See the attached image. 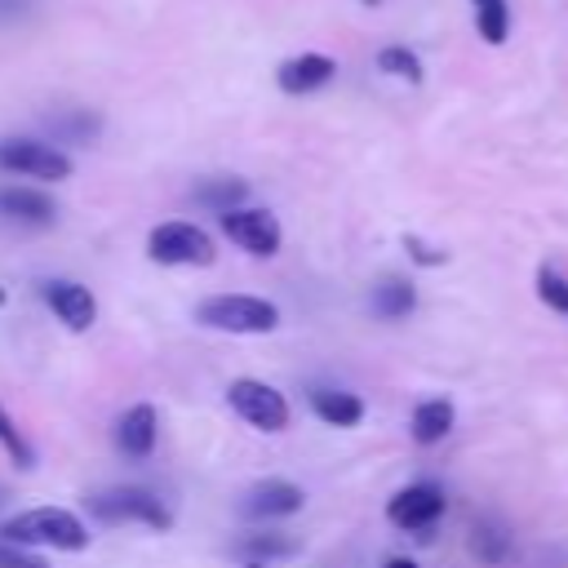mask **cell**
<instances>
[{"instance_id":"27","label":"cell","mask_w":568,"mask_h":568,"mask_svg":"<svg viewBox=\"0 0 568 568\" xmlns=\"http://www.w3.org/2000/svg\"><path fill=\"white\" fill-rule=\"evenodd\" d=\"M386 568H417L413 559H386Z\"/></svg>"},{"instance_id":"24","label":"cell","mask_w":568,"mask_h":568,"mask_svg":"<svg viewBox=\"0 0 568 568\" xmlns=\"http://www.w3.org/2000/svg\"><path fill=\"white\" fill-rule=\"evenodd\" d=\"M53 133H62V138H75V142H89L93 133H98V120L93 115H62V120H53Z\"/></svg>"},{"instance_id":"31","label":"cell","mask_w":568,"mask_h":568,"mask_svg":"<svg viewBox=\"0 0 568 568\" xmlns=\"http://www.w3.org/2000/svg\"><path fill=\"white\" fill-rule=\"evenodd\" d=\"M475 4H484V0H475Z\"/></svg>"},{"instance_id":"23","label":"cell","mask_w":568,"mask_h":568,"mask_svg":"<svg viewBox=\"0 0 568 568\" xmlns=\"http://www.w3.org/2000/svg\"><path fill=\"white\" fill-rule=\"evenodd\" d=\"M0 444H4V453H9V457L22 466V470H31V466H36L31 444H27V439H22V430L9 422V413H4V408H0Z\"/></svg>"},{"instance_id":"19","label":"cell","mask_w":568,"mask_h":568,"mask_svg":"<svg viewBox=\"0 0 568 568\" xmlns=\"http://www.w3.org/2000/svg\"><path fill=\"white\" fill-rule=\"evenodd\" d=\"M244 195H248V186H244L240 178H213V182H200V186H195V200L209 204V209H217V213L240 209Z\"/></svg>"},{"instance_id":"9","label":"cell","mask_w":568,"mask_h":568,"mask_svg":"<svg viewBox=\"0 0 568 568\" xmlns=\"http://www.w3.org/2000/svg\"><path fill=\"white\" fill-rule=\"evenodd\" d=\"M302 488L297 484H288V479H266V484H253L248 493H244V501H240V510L248 515V519H284V515H293V510H302Z\"/></svg>"},{"instance_id":"22","label":"cell","mask_w":568,"mask_h":568,"mask_svg":"<svg viewBox=\"0 0 568 568\" xmlns=\"http://www.w3.org/2000/svg\"><path fill=\"white\" fill-rule=\"evenodd\" d=\"M537 297H541L550 311L568 315V280H564L559 271H550V266H541V271H537Z\"/></svg>"},{"instance_id":"6","label":"cell","mask_w":568,"mask_h":568,"mask_svg":"<svg viewBox=\"0 0 568 568\" xmlns=\"http://www.w3.org/2000/svg\"><path fill=\"white\" fill-rule=\"evenodd\" d=\"M226 399H231V408H235L248 426H257V430H284V422H288V404H284L280 390H271L266 382L240 377V382H231Z\"/></svg>"},{"instance_id":"13","label":"cell","mask_w":568,"mask_h":568,"mask_svg":"<svg viewBox=\"0 0 568 568\" xmlns=\"http://www.w3.org/2000/svg\"><path fill=\"white\" fill-rule=\"evenodd\" d=\"M0 213L9 222H27V226H49L53 222V200L44 191H31V186H0Z\"/></svg>"},{"instance_id":"10","label":"cell","mask_w":568,"mask_h":568,"mask_svg":"<svg viewBox=\"0 0 568 568\" xmlns=\"http://www.w3.org/2000/svg\"><path fill=\"white\" fill-rule=\"evenodd\" d=\"M44 302L53 306V315L67 324V328H89L93 324V315H98V302H93V293L84 288V284H75V280H49L44 284Z\"/></svg>"},{"instance_id":"17","label":"cell","mask_w":568,"mask_h":568,"mask_svg":"<svg viewBox=\"0 0 568 568\" xmlns=\"http://www.w3.org/2000/svg\"><path fill=\"white\" fill-rule=\"evenodd\" d=\"M311 408H315L320 422H328V426H355V422L364 417V404H359L355 395H346V390H315V395H311Z\"/></svg>"},{"instance_id":"16","label":"cell","mask_w":568,"mask_h":568,"mask_svg":"<svg viewBox=\"0 0 568 568\" xmlns=\"http://www.w3.org/2000/svg\"><path fill=\"white\" fill-rule=\"evenodd\" d=\"M453 430V404L448 399H426L413 413V439L417 444H439Z\"/></svg>"},{"instance_id":"11","label":"cell","mask_w":568,"mask_h":568,"mask_svg":"<svg viewBox=\"0 0 568 568\" xmlns=\"http://www.w3.org/2000/svg\"><path fill=\"white\" fill-rule=\"evenodd\" d=\"M155 435H160V417H155L151 404H133V408L120 417V426H115V444H120V453L133 457V462L151 457Z\"/></svg>"},{"instance_id":"5","label":"cell","mask_w":568,"mask_h":568,"mask_svg":"<svg viewBox=\"0 0 568 568\" xmlns=\"http://www.w3.org/2000/svg\"><path fill=\"white\" fill-rule=\"evenodd\" d=\"M0 169L22 173V178L62 182L71 173V160L58 146H44V142H31V138H4L0 142Z\"/></svg>"},{"instance_id":"2","label":"cell","mask_w":568,"mask_h":568,"mask_svg":"<svg viewBox=\"0 0 568 568\" xmlns=\"http://www.w3.org/2000/svg\"><path fill=\"white\" fill-rule=\"evenodd\" d=\"M195 320L209 328H222V333H271L280 324V311L248 293H217V297L200 302Z\"/></svg>"},{"instance_id":"1","label":"cell","mask_w":568,"mask_h":568,"mask_svg":"<svg viewBox=\"0 0 568 568\" xmlns=\"http://www.w3.org/2000/svg\"><path fill=\"white\" fill-rule=\"evenodd\" d=\"M4 537L13 546H53V550H84L89 532L84 524L62 506H36L4 524Z\"/></svg>"},{"instance_id":"12","label":"cell","mask_w":568,"mask_h":568,"mask_svg":"<svg viewBox=\"0 0 568 568\" xmlns=\"http://www.w3.org/2000/svg\"><path fill=\"white\" fill-rule=\"evenodd\" d=\"M337 75V62L328 53H297L280 67V89L284 93H315Z\"/></svg>"},{"instance_id":"7","label":"cell","mask_w":568,"mask_h":568,"mask_svg":"<svg viewBox=\"0 0 568 568\" xmlns=\"http://www.w3.org/2000/svg\"><path fill=\"white\" fill-rule=\"evenodd\" d=\"M222 231L244 253H257V257H271L280 248V222L266 209H226L222 213Z\"/></svg>"},{"instance_id":"20","label":"cell","mask_w":568,"mask_h":568,"mask_svg":"<svg viewBox=\"0 0 568 568\" xmlns=\"http://www.w3.org/2000/svg\"><path fill=\"white\" fill-rule=\"evenodd\" d=\"M475 27H479V36H484L488 44H501L506 31H510V9H506V0H484V4H475Z\"/></svg>"},{"instance_id":"15","label":"cell","mask_w":568,"mask_h":568,"mask_svg":"<svg viewBox=\"0 0 568 568\" xmlns=\"http://www.w3.org/2000/svg\"><path fill=\"white\" fill-rule=\"evenodd\" d=\"M470 555H475L479 564L497 568V564L510 555V532H506V524H497V519H479V524L470 528Z\"/></svg>"},{"instance_id":"3","label":"cell","mask_w":568,"mask_h":568,"mask_svg":"<svg viewBox=\"0 0 568 568\" xmlns=\"http://www.w3.org/2000/svg\"><path fill=\"white\" fill-rule=\"evenodd\" d=\"M89 510L106 524H151V528L173 524L169 506L146 488H102V493L89 497Z\"/></svg>"},{"instance_id":"26","label":"cell","mask_w":568,"mask_h":568,"mask_svg":"<svg viewBox=\"0 0 568 568\" xmlns=\"http://www.w3.org/2000/svg\"><path fill=\"white\" fill-rule=\"evenodd\" d=\"M31 9H36V0H0V22L22 18V13H31Z\"/></svg>"},{"instance_id":"14","label":"cell","mask_w":568,"mask_h":568,"mask_svg":"<svg viewBox=\"0 0 568 568\" xmlns=\"http://www.w3.org/2000/svg\"><path fill=\"white\" fill-rule=\"evenodd\" d=\"M368 306H373V315H377V320H404V315L417 306V293H413V284H408V280L386 275L382 284H373Z\"/></svg>"},{"instance_id":"4","label":"cell","mask_w":568,"mask_h":568,"mask_svg":"<svg viewBox=\"0 0 568 568\" xmlns=\"http://www.w3.org/2000/svg\"><path fill=\"white\" fill-rule=\"evenodd\" d=\"M146 253L164 266H209L213 262V240L195 222H160L146 240Z\"/></svg>"},{"instance_id":"21","label":"cell","mask_w":568,"mask_h":568,"mask_svg":"<svg viewBox=\"0 0 568 568\" xmlns=\"http://www.w3.org/2000/svg\"><path fill=\"white\" fill-rule=\"evenodd\" d=\"M377 67H382L386 75H399V80H408V84H422V62H417V53L404 49V44H386V49L377 53Z\"/></svg>"},{"instance_id":"8","label":"cell","mask_w":568,"mask_h":568,"mask_svg":"<svg viewBox=\"0 0 568 568\" xmlns=\"http://www.w3.org/2000/svg\"><path fill=\"white\" fill-rule=\"evenodd\" d=\"M439 515H444V488H435V484H413V488L395 493L386 506V519L395 528H413V532L430 528Z\"/></svg>"},{"instance_id":"30","label":"cell","mask_w":568,"mask_h":568,"mask_svg":"<svg viewBox=\"0 0 568 568\" xmlns=\"http://www.w3.org/2000/svg\"><path fill=\"white\" fill-rule=\"evenodd\" d=\"M364 4H377V0H364Z\"/></svg>"},{"instance_id":"18","label":"cell","mask_w":568,"mask_h":568,"mask_svg":"<svg viewBox=\"0 0 568 568\" xmlns=\"http://www.w3.org/2000/svg\"><path fill=\"white\" fill-rule=\"evenodd\" d=\"M293 550H297V541H293V537H284V532H244V537L235 541V555H240L244 564L284 559V555H293Z\"/></svg>"},{"instance_id":"25","label":"cell","mask_w":568,"mask_h":568,"mask_svg":"<svg viewBox=\"0 0 568 568\" xmlns=\"http://www.w3.org/2000/svg\"><path fill=\"white\" fill-rule=\"evenodd\" d=\"M0 568H49V564H44L40 555L13 546V541H0Z\"/></svg>"},{"instance_id":"28","label":"cell","mask_w":568,"mask_h":568,"mask_svg":"<svg viewBox=\"0 0 568 568\" xmlns=\"http://www.w3.org/2000/svg\"><path fill=\"white\" fill-rule=\"evenodd\" d=\"M244 568H262V564H244Z\"/></svg>"},{"instance_id":"29","label":"cell","mask_w":568,"mask_h":568,"mask_svg":"<svg viewBox=\"0 0 568 568\" xmlns=\"http://www.w3.org/2000/svg\"><path fill=\"white\" fill-rule=\"evenodd\" d=\"M0 306H4V288H0Z\"/></svg>"}]
</instances>
